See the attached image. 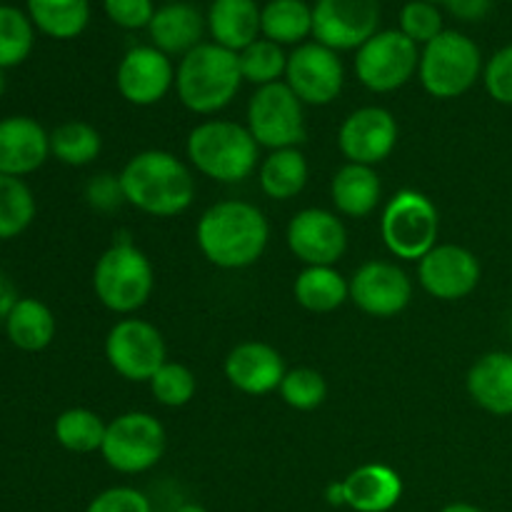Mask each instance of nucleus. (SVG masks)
Here are the masks:
<instances>
[{
  "mask_svg": "<svg viewBox=\"0 0 512 512\" xmlns=\"http://www.w3.org/2000/svg\"><path fill=\"white\" fill-rule=\"evenodd\" d=\"M195 240L210 265L245 270L263 258L270 243V223L263 210L248 200H220L198 218Z\"/></svg>",
  "mask_w": 512,
  "mask_h": 512,
  "instance_id": "f257e3e1",
  "label": "nucleus"
},
{
  "mask_svg": "<svg viewBox=\"0 0 512 512\" xmlns=\"http://www.w3.org/2000/svg\"><path fill=\"white\" fill-rule=\"evenodd\" d=\"M118 175L125 203L150 218L183 215L195 200L193 170L168 150L135 153Z\"/></svg>",
  "mask_w": 512,
  "mask_h": 512,
  "instance_id": "f03ea898",
  "label": "nucleus"
},
{
  "mask_svg": "<svg viewBox=\"0 0 512 512\" xmlns=\"http://www.w3.org/2000/svg\"><path fill=\"white\" fill-rule=\"evenodd\" d=\"M243 83L238 53L215 43H200L175 68V93L195 115H218L238 98Z\"/></svg>",
  "mask_w": 512,
  "mask_h": 512,
  "instance_id": "7ed1b4c3",
  "label": "nucleus"
},
{
  "mask_svg": "<svg viewBox=\"0 0 512 512\" xmlns=\"http://www.w3.org/2000/svg\"><path fill=\"white\" fill-rule=\"evenodd\" d=\"M185 155L200 175L225 185L243 183L260 165V145L250 130L223 118L195 125L185 140Z\"/></svg>",
  "mask_w": 512,
  "mask_h": 512,
  "instance_id": "20e7f679",
  "label": "nucleus"
},
{
  "mask_svg": "<svg viewBox=\"0 0 512 512\" xmlns=\"http://www.w3.org/2000/svg\"><path fill=\"white\" fill-rule=\"evenodd\" d=\"M95 298L115 315L138 313L155 290V268L148 255L125 233L115 235L113 245L103 250L93 268Z\"/></svg>",
  "mask_w": 512,
  "mask_h": 512,
  "instance_id": "39448f33",
  "label": "nucleus"
},
{
  "mask_svg": "<svg viewBox=\"0 0 512 512\" xmlns=\"http://www.w3.org/2000/svg\"><path fill=\"white\" fill-rule=\"evenodd\" d=\"M483 53L478 43L458 30H443L420 50L418 78L428 95L455 100L483 78Z\"/></svg>",
  "mask_w": 512,
  "mask_h": 512,
  "instance_id": "423d86ee",
  "label": "nucleus"
},
{
  "mask_svg": "<svg viewBox=\"0 0 512 512\" xmlns=\"http://www.w3.org/2000/svg\"><path fill=\"white\" fill-rule=\"evenodd\" d=\"M440 210L425 193L403 188L383 205L380 238L390 255L418 263L438 245Z\"/></svg>",
  "mask_w": 512,
  "mask_h": 512,
  "instance_id": "0eeeda50",
  "label": "nucleus"
},
{
  "mask_svg": "<svg viewBox=\"0 0 512 512\" xmlns=\"http://www.w3.org/2000/svg\"><path fill=\"white\" fill-rule=\"evenodd\" d=\"M245 128L260 148H298L308 138L305 105L285 85V80L255 88L245 110Z\"/></svg>",
  "mask_w": 512,
  "mask_h": 512,
  "instance_id": "6e6552de",
  "label": "nucleus"
},
{
  "mask_svg": "<svg viewBox=\"0 0 512 512\" xmlns=\"http://www.w3.org/2000/svg\"><path fill=\"white\" fill-rule=\"evenodd\" d=\"M100 455L120 475L148 473L165 455L163 423L143 410L118 415L108 423Z\"/></svg>",
  "mask_w": 512,
  "mask_h": 512,
  "instance_id": "1a4fd4ad",
  "label": "nucleus"
},
{
  "mask_svg": "<svg viewBox=\"0 0 512 512\" xmlns=\"http://www.w3.org/2000/svg\"><path fill=\"white\" fill-rule=\"evenodd\" d=\"M418 65V45L398 28L378 30L355 50V75L370 93H395L418 75Z\"/></svg>",
  "mask_w": 512,
  "mask_h": 512,
  "instance_id": "9d476101",
  "label": "nucleus"
},
{
  "mask_svg": "<svg viewBox=\"0 0 512 512\" xmlns=\"http://www.w3.org/2000/svg\"><path fill=\"white\" fill-rule=\"evenodd\" d=\"M105 360L128 383H150L168 363V345L153 323L128 315L105 335Z\"/></svg>",
  "mask_w": 512,
  "mask_h": 512,
  "instance_id": "9b49d317",
  "label": "nucleus"
},
{
  "mask_svg": "<svg viewBox=\"0 0 512 512\" xmlns=\"http://www.w3.org/2000/svg\"><path fill=\"white\" fill-rule=\"evenodd\" d=\"M285 85L303 105L323 108L338 100L345 85V65L335 50L320 43H303L288 55Z\"/></svg>",
  "mask_w": 512,
  "mask_h": 512,
  "instance_id": "f8f14e48",
  "label": "nucleus"
},
{
  "mask_svg": "<svg viewBox=\"0 0 512 512\" xmlns=\"http://www.w3.org/2000/svg\"><path fill=\"white\" fill-rule=\"evenodd\" d=\"M380 30V0H315L313 38L343 53L358 50Z\"/></svg>",
  "mask_w": 512,
  "mask_h": 512,
  "instance_id": "ddd939ff",
  "label": "nucleus"
},
{
  "mask_svg": "<svg viewBox=\"0 0 512 512\" xmlns=\"http://www.w3.org/2000/svg\"><path fill=\"white\" fill-rule=\"evenodd\" d=\"M348 283L355 308L370 318H395L413 300V280L390 260H368Z\"/></svg>",
  "mask_w": 512,
  "mask_h": 512,
  "instance_id": "4468645a",
  "label": "nucleus"
},
{
  "mask_svg": "<svg viewBox=\"0 0 512 512\" xmlns=\"http://www.w3.org/2000/svg\"><path fill=\"white\" fill-rule=\"evenodd\" d=\"M480 260L473 250L458 243H438L423 260H418V283L430 298L455 303L480 285Z\"/></svg>",
  "mask_w": 512,
  "mask_h": 512,
  "instance_id": "2eb2a0df",
  "label": "nucleus"
},
{
  "mask_svg": "<svg viewBox=\"0 0 512 512\" xmlns=\"http://www.w3.org/2000/svg\"><path fill=\"white\" fill-rule=\"evenodd\" d=\"M400 128L395 115L380 105H365L353 110L338 130V148L345 163L380 165L393 155Z\"/></svg>",
  "mask_w": 512,
  "mask_h": 512,
  "instance_id": "dca6fc26",
  "label": "nucleus"
},
{
  "mask_svg": "<svg viewBox=\"0 0 512 512\" xmlns=\"http://www.w3.org/2000/svg\"><path fill=\"white\" fill-rule=\"evenodd\" d=\"M285 243L305 268L335 265L348 250V230L333 210L303 208L290 218Z\"/></svg>",
  "mask_w": 512,
  "mask_h": 512,
  "instance_id": "f3484780",
  "label": "nucleus"
},
{
  "mask_svg": "<svg viewBox=\"0 0 512 512\" xmlns=\"http://www.w3.org/2000/svg\"><path fill=\"white\" fill-rule=\"evenodd\" d=\"M115 88L125 103L150 108L175 88V65L153 45L130 48L118 63Z\"/></svg>",
  "mask_w": 512,
  "mask_h": 512,
  "instance_id": "a211bd4d",
  "label": "nucleus"
},
{
  "mask_svg": "<svg viewBox=\"0 0 512 512\" xmlns=\"http://www.w3.org/2000/svg\"><path fill=\"white\" fill-rule=\"evenodd\" d=\"M225 378L238 393L253 395H270L280 388L285 373V360L278 348L260 340H245L238 343L225 358Z\"/></svg>",
  "mask_w": 512,
  "mask_h": 512,
  "instance_id": "6ab92c4d",
  "label": "nucleus"
},
{
  "mask_svg": "<svg viewBox=\"0 0 512 512\" xmlns=\"http://www.w3.org/2000/svg\"><path fill=\"white\" fill-rule=\"evenodd\" d=\"M50 155V133L28 115L0 120V175L23 178L43 168Z\"/></svg>",
  "mask_w": 512,
  "mask_h": 512,
  "instance_id": "aec40b11",
  "label": "nucleus"
},
{
  "mask_svg": "<svg viewBox=\"0 0 512 512\" xmlns=\"http://www.w3.org/2000/svg\"><path fill=\"white\" fill-rule=\"evenodd\" d=\"M205 30H208L205 15L193 3H185V0L160 5L148 25L150 45L168 55V58H175V55L183 58L190 50L198 48L203 43Z\"/></svg>",
  "mask_w": 512,
  "mask_h": 512,
  "instance_id": "412c9836",
  "label": "nucleus"
},
{
  "mask_svg": "<svg viewBox=\"0 0 512 512\" xmlns=\"http://www.w3.org/2000/svg\"><path fill=\"white\" fill-rule=\"evenodd\" d=\"M465 388L473 403L485 413L508 418L512 415V353L493 350L470 365Z\"/></svg>",
  "mask_w": 512,
  "mask_h": 512,
  "instance_id": "4be33fe9",
  "label": "nucleus"
},
{
  "mask_svg": "<svg viewBox=\"0 0 512 512\" xmlns=\"http://www.w3.org/2000/svg\"><path fill=\"white\" fill-rule=\"evenodd\" d=\"M345 508L355 512H390L403 498V478L383 463H365L343 478Z\"/></svg>",
  "mask_w": 512,
  "mask_h": 512,
  "instance_id": "5701e85b",
  "label": "nucleus"
},
{
  "mask_svg": "<svg viewBox=\"0 0 512 512\" xmlns=\"http://www.w3.org/2000/svg\"><path fill=\"white\" fill-rule=\"evenodd\" d=\"M208 33L215 45L225 50H240L255 43L260 35V8L255 0H213L205 15Z\"/></svg>",
  "mask_w": 512,
  "mask_h": 512,
  "instance_id": "b1692460",
  "label": "nucleus"
},
{
  "mask_svg": "<svg viewBox=\"0 0 512 512\" xmlns=\"http://www.w3.org/2000/svg\"><path fill=\"white\" fill-rule=\"evenodd\" d=\"M383 198V183L370 165L345 163L330 180V200L338 215L345 218H368Z\"/></svg>",
  "mask_w": 512,
  "mask_h": 512,
  "instance_id": "393cba45",
  "label": "nucleus"
},
{
  "mask_svg": "<svg viewBox=\"0 0 512 512\" xmlns=\"http://www.w3.org/2000/svg\"><path fill=\"white\" fill-rule=\"evenodd\" d=\"M295 303L308 313H335L350 300V283L335 265H310L293 283Z\"/></svg>",
  "mask_w": 512,
  "mask_h": 512,
  "instance_id": "a878e982",
  "label": "nucleus"
},
{
  "mask_svg": "<svg viewBox=\"0 0 512 512\" xmlns=\"http://www.w3.org/2000/svg\"><path fill=\"white\" fill-rule=\"evenodd\" d=\"M308 178L310 165L300 148L270 150L258 165L260 190L270 200H278V203L298 198L305 185H308Z\"/></svg>",
  "mask_w": 512,
  "mask_h": 512,
  "instance_id": "bb28decb",
  "label": "nucleus"
},
{
  "mask_svg": "<svg viewBox=\"0 0 512 512\" xmlns=\"http://www.w3.org/2000/svg\"><path fill=\"white\" fill-rule=\"evenodd\" d=\"M5 333L15 348L40 353L55 338V315L43 300L20 298L5 320Z\"/></svg>",
  "mask_w": 512,
  "mask_h": 512,
  "instance_id": "cd10ccee",
  "label": "nucleus"
},
{
  "mask_svg": "<svg viewBox=\"0 0 512 512\" xmlns=\"http://www.w3.org/2000/svg\"><path fill=\"white\" fill-rule=\"evenodd\" d=\"M260 35L298 48L313 35V5L305 0H270L260 8Z\"/></svg>",
  "mask_w": 512,
  "mask_h": 512,
  "instance_id": "c85d7f7f",
  "label": "nucleus"
},
{
  "mask_svg": "<svg viewBox=\"0 0 512 512\" xmlns=\"http://www.w3.org/2000/svg\"><path fill=\"white\" fill-rule=\"evenodd\" d=\"M30 20L55 40H73L88 28V0H28Z\"/></svg>",
  "mask_w": 512,
  "mask_h": 512,
  "instance_id": "c756f323",
  "label": "nucleus"
},
{
  "mask_svg": "<svg viewBox=\"0 0 512 512\" xmlns=\"http://www.w3.org/2000/svg\"><path fill=\"white\" fill-rule=\"evenodd\" d=\"M100 150H103V138L98 128L85 120H68L50 133V155L70 168H85L95 163Z\"/></svg>",
  "mask_w": 512,
  "mask_h": 512,
  "instance_id": "7c9ffc66",
  "label": "nucleus"
},
{
  "mask_svg": "<svg viewBox=\"0 0 512 512\" xmlns=\"http://www.w3.org/2000/svg\"><path fill=\"white\" fill-rule=\"evenodd\" d=\"M55 440L68 453L88 455L103 448L108 423L95 410L68 408L55 418Z\"/></svg>",
  "mask_w": 512,
  "mask_h": 512,
  "instance_id": "2f4dec72",
  "label": "nucleus"
},
{
  "mask_svg": "<svg viewBox=\"0 0 512 512\" xmlns=\"http://www.w3.org/2000/svg\"><path fill=\"white\" fill-rule=\"evenodd\" d=\"M35 218V198L23 178L0 175V240L18 238Z\"/></svg>",
  "mask_w": 512,
  "mask_h": 512,
  "instance_id": "473e14b6",
  "label": "nucleus"
},
{
  "mask_svg": "<svg viewBox=\"0 0 512 512\" xmlns=\"http://www.w3.org/2000/svg\"><path fill=\"white\" fill-rule=\"evenodd\" d=\"M238 63L245 83H253L255 88H263V85L280 83L285 78L288 55H285L283 45L273 43L268 38H258L248 48L240 50Z\"/></svg>",
  "mask_w": 512,
  "mask_h": 512,
  "instance_id": "72a5a7b5",
  "label": "nucleus"
},
{
  "mask_svg": "<svg viewBox=\"0 0 512 512\" xmlns=\"http://www.w3.org/2000/svg\"><path fill=\"white\" fill-rule=\"evenodd\" d=\"M33 50V20L18 8L0 5V68H15Z\"/></svg>",
  "mask_w": 512,
  "mask_h": 512,
  "instance_id": "f704fd0d",
  "label": "nucleus"
},
{
  "mask_svg": "<svg viewBox=\"0 0 512 512\" xmlns=\"http://www.w3.org/2000/svg\"><path fill=\"white\" fill-rule=\"evenodd\" d=\"M278 395L283 398V403L288 408L300 410V413H310V410H318L325 403V398H328V383H325L323 373L300 365V368H290L285 373Z\"/></svg>",
  "mask_w": 512,
  "mask_h": 512,
  "instance_id": "c9c22d12",
  "label": "nucleus"
},
{
  "mask_svg": "<svg viewBox=\"0 0 512 512\" xmlns=\"http://www.w3.org/2000/svg\"><path fill=\"white\" fill-rule=\"evenodd\" d=\"M148 385L153 398L163 408H183L198 393V378H195L193 370L183 363H173V360H168Z\"/></svg>",
  "mask_w": 512,
  "mask_h": 512,
  "instance_id": "e433bc0d",
  "label": "nucleus"
},
{
  "mask_svg": "<svg viewBox=\"0 0 512 512\" xmlns=\"http://www.w3.org/2000/svg\"><path fill=\"white\" fill-rule=\"evenodd\" d=\"M400 33L408 35L415 45H428L430 40L443 33V13L438 5H430L425 0H410L400 10Z\"/></svg>",
  "mask_w": 512,
  "mask_h": 512,
  "instance_id": "4c0bfd02",
  "label": "nucleus"
},
{
  "mask_svg": "<svg viewBox=\"0 0 512 512\" xmlns=\"http://www.w3.org/2000/svg\"><path fill=\"white\" fill-rule=\"evenodd\" d=\"M483 85L500 105H512V45H505L483 68Z\"/></svg>",
  "mask_w": 512,
  "mask_h": 512,
  "instance_id": "58836bf2",
  "label": "nucleus"
},
{
  "mask_svg": "<svg viewBox=\"0 0 512 512\" xmlns=\"http://www.w3.org/2000/svg\"><path fill=\"white\" fill-rule=\"evenodd\" d=\"M85 512H153V503L138 488L115 485L95 495Z\"/></svg>",
  "mask_w": 512,
  "mask_h": 512,
  "instance_id": "ea45409f",
  "label": "nucleus"
},
{
  "mask_svg": "<svg viewBox=\"0 0 512 512\" xmlns=\"http://www.w3.org/2000/svg\"><path fill=\"white\" fill-rule=\"evenodd\" d=\"M85 203L95 210V213H115L123 208L125 195L123 185H120V175L115 173H98L88 180L85 185Z\"/></svg>",
  "mask_w": 512,
  "mask_h": 512,
  "instance_id": "a19ab883",
  "label": "nucleus"
},
{
  "mask_svg": "<svg viewBox=\"0 0 512 512\" xmlns=\"http://www.w3.org/2000/svg\"><path fill=\"white\" fill-rule=\"evenodd\" d=\"M103 10L118 28L140 30L148 28L158 8L153 0H103Z\"/></svg>",
  "mask_w": 512,
  "mask_h": 512,
  "instance_id": "79ce46f5",
  "label": "nucleus"
},
{
  "mask_svg": "<svg viewBox=\"0 0 512 512\" xmlns=\"http://www.w3.org/2000/svg\"><path fill=\"white\" fill-rule=\"evenodd\" d=\"M443 5L453 18L463 20V23H478L490 13L493 0H445Z\"/></svg>",
  "mask_w": 512,
  "mask_h": 512,
  "instance_id": "37998d69",
  "label": "nucleus"
},
{
  "mask_svg": "<svg viewBox=\"0 0 512 512\" xmlns=\"http://www.w3.org/2000/svg\"><path fill=\"white\" fill-rule=\"evenodd\" d=\"M18 290H15V285L10 283L8 278H5L3 273H0V320H8L10 310L15 308V303H18Z\"/></svg>",
  "mask_w": 512,
  "mask_h": 512,
  "instance_id": "c03bdc74",
  "label": "nucleus"
},
{
  "mask_svg": "<svg viewBox=\"0 0 512 512\" xmlns=\"http://www.w3.org/2000/svg\"><path fill=\"white\" fill-rule=\"evenodd\" d=\"M325 500H328V505H333V508H345L343 480H340V483H330L328 488H325Z\"/></svg>",
  "mask_w": 512,
  "mask_h": 512,
  "instance_id": "a18cd8bd",
  "label": "nucleus"
},
{
  "mask_svg": "<svg viewBox=\"0 0 512 512\" xmlns=\"http://www.w3.org/2000/svg\"><path fill=\"white\" fill-rule=\"evenodd\" d=\"M440 512H483V510H480L478 505H470V503H450Z\"/></svg>",
  "mask_w": 512,
  "mask_h": 512,
  "instance_id": "49530a36",
  "label": "nucleus"
},
{
  "mask_svg": "<svg viewBox=\"0 0 512 512\" xmlns=\"http://www.w3.org/2000/svg\"><path fill=\"white\" fill-rule=\"evenodd\" d=\"M173 512H208V510L198 503H183V505H178Z\"/></svg>",
  "mask_w": 512,
  "mask_h": 512,
  "instance_id": "de8ad7c7",
  "label": "nucleus"
},
{
  "mask_svg": "<svg viewBox=\"0 0 512 512\" xmlns=\"http://www.w3.org/2000/svg\"><path fill=\"white\" fill-rule=\"evenodd\" d=\"M3 93H5V73L3 68H0V98H3Z\"/></svg>",
  "mask_w": 512,
  "mask_h": 512,
  "instance_id": "09e8293b",
  "label": "nucleus"
},
{
  "mask_svg": "<svg viewBox=\"0 0 512 512\" xmlns=\"http://www.w3.org/2000/svg\"><path fill=\"white\" fill-rule=\"evenodd\" d=\"M425 3H430V5H440V3H445V0H425Z\"/></svg>",
  "mask_w": 512,
  "mask_h": 512,
  "instance_id": "8fccbe9b",
  "label": "nucleus"
}]
</instances>
